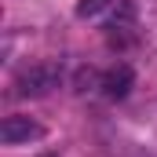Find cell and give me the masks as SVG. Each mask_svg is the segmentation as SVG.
Instances as JSON below:
<instances>
[{
    "mask_svg": "<svg viewBox=\"0 0 157 157\" xmlns=\"http://www.w3.org/2000/svg\"><path fill=\"white\" fill-rule=\"evenodd\" d=\"M59 77H62V70H59L55 62H37V66L22 70V73L15 77V91H18L22 99H40V95H48V91L59 88Z\"/></svg>",
    "mask_w": 157,
    "mask_h": 157,
    "instance_id": "cell-1",
    "label": "cell"
},
{
    "mask_svg": "<svg viewBox=\"0 0 157 157\" xmlns=\"http://www.w3.org/2000/svg\"><path fill=\"white\" fill-rule=\"evenodd\" d=\"M0 139H4L7 146L33 143V139H44V124H37L33 117H22V113H15V117H4V124H0Z\"/></svg>",
    "mask_w": 157,
    "mask_h": 157,
    "instance_id": "cell-2",
    "label": "cell"
},
{
    "mask_svg": "<svg viewBox=\"0 0 157 157\" xmlns=\"http://www.w3.org/2000/svg\"><path fill=\"white\" fill-rule=\"evenodd\" d=\"M132 84H135V73H132V66H113V70H106L102 73V95L106 99H128V91H132Z\"/></svg>",
    "mask_w": 157,
    "mask_h": 157,
    "instance_id": "cell-3",
    "label": "cell"
},
{
    "mask_svg": "<svg viewBox=\"0 0 157 157\" xmlns=\"http://www.w3.org/2000/svg\"><path fill=\"white\" fill-rule=\"evenodd\" d=\"M73 88H77L80 95H84V91H95V88H102V73H95V70L80 66V70H77V77H73Z\"/></svg>",
    "mask_w": 157,
    "mask_h": 157,
    "instance_id": "cell-4",
    "label": "cell"
},
{
    "mask_svg": "<svg viewBox=\"0 0 157 157\" xmlns=\"http://www.w3.org/2000/svg\"><path fill=\"white\" fill-rule=\"evenodd\" d=\"M110 4H117V0H77V15L80 18H95V15H102Z\"/></svg>",
    "mask_w": 157,
    "mask_h": 157,
    "instance_id": "cell-5",
    "label": "cell"
},
{
    "mask_svg": "<svg viewBox=\"0 0 157 157\" xmlns=\"http://www.w3.org/2000/svg\"><path fill=\"white\" fill-rule=\"evenodd\" d=\"M40 157H59V154H40Z\"/></svg>",
    "mask_w": 157,
    "mask_h": 157,
    "instance_id": "cell-6",
    "label": "cell"
}]
</instances>
